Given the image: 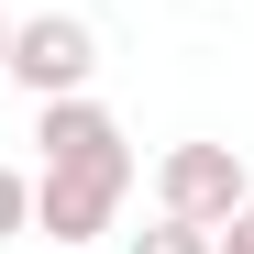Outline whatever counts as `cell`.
I'll use <instances>...</instances> for the list:
<instances>
[{"label":"cell","instance_id":"1","mask_svg":"<svg viewBox=\"0 0 254 254\" xmlns=\"http://www.w3.org/2000/svg\"><path fill=\"white\" fill-rule=\"evenodd\" d=\"M0 77H11V89H33V100L89 89V77H100V22H89V11H33V22H11Z\"/></svg>","mask_w":254,"mask_h":254},{"label":"cell","instance_id":"2","mask_svg":"<svg viewBox=\"0 0 254 254\" xmlns=\"http://www.w3.org/2000/svg\"><path fill=\"white\" fill-rule=\"evenodd\" d=\"M122 199H133V166H45L33 177V232L56 254H89L122 221Z\"/></svg>","mask_w":254,"mask_h":254},{"label":"cell","instance_id":"3","mask_svg":"<svg viewBox=\"0 0 254 254\" xmlns=\"http://www.w3.org/2000/svg\"><path fill=\"white\" fill-rule=\"evenodd\" d=\"M243 199H254V177H243V155H232V144H166V155H155V210H166V221L221 232Z\"/></svg>","mask_w":254,"mask_h":254},{"label":"cell","instance_id":"4","mask_svg":"<svg viewBox=\"0 0 254 254\" xmlns=\"http://www.w3.org/2000/svg\"><path fill=\"white\" fill-rule=\"evenodd\" d=\"M33 144H45V166H133V133H122L89 89L33 100Z\"/></svg>","mask_w":254,"mask_h":254},{"label":"cell","instance_id":"5","mask_svg":"<svg viewBox=\"0 0 254 254\" xmlns=\"http://www.w3.org/2000/svg\"><path fill=\"white\" fill-rule=\"evenodd\" d=\"M122 254H210V232H199V221H166V210H155V221L122 243Z\"/></svg>","mask_w":254,"mask_h":254},{"label":"cell","instance_id":"6","mask_svg":"<svg viewBox=\"0 0 254 254\" xmlns=\"http://www.w3.org/2000/svg\"><path fill=\"white\" fill-rule=\"evenodd\" d=\"M22 232H33V177L0 166V243H22Z\"/></svg>","mask_w":254,"mask_h":254},{"label":"cell","instance_id":"7","mask_svg":"<svg viewBox=\"0 0 254 254\" xmlns=\"http://www.w3.org/2000/svg\"><path fill=\"white\" fill-rule=\"evenodd\" d=\"M210 254H254V199L232 210V221H221V232H210Z\"/></svg>","mask_w":254,"mask_h":254},{"label":"cell","instance_id":"8","mask_svg":"<svg viewBox=\"0 0 254 254\" xmlns=\"http://www.w3.org/2000/svg\"><path fill=\"white\" fill-rule=\"evenodd\" d=\"M0 56H11V11H0Z\"/></svg>","mask_w":254,"mask_h":254},{"label":"cell","instance_id":"9","mask_svg":"<svg viewBox=\"0 0 254 254\" xmlns=\"http://www.w3.org/2000/svg\"><path fill=\"white\" fill-rule=\"evenodd\" d=\"M89 254H100V243H89Z\"/></svg>","mask_w":254,"mask_h":254}]
</instances>
